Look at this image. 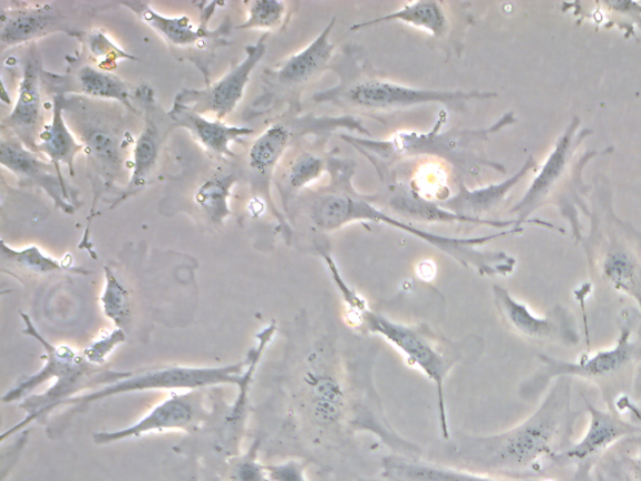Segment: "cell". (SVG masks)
<instances>
[{"instance_id": "12", "label": "cell", "mask_w": 641, "mask_h": 481, "mask_svg": "<svg viewBox=\"0 0 641 481\" xmlns=\"http://www.w3.org/2000/svg\"><path fill=\"white\" fill-rule=\"evenodd\" d=\"M78 9L68 3H13L0 18V45L6 51L55 32L72 31Z\"/></svg>"}, {"instance_id": "25", "label": "cell", "mask_w": 641, "mask_h": 481, "mask_svg": "<svg viewBox=\"0 0 641 481\" xmlns=\"http://www.w3.org/2000/svg\"><path fill=\"white\" fill-rule=\"evenodd\" d=\"M393 22L414 27L437 38V40L448 35L450 29L449 17L446 14L444 3L413 2L404 4L396 12L374 19V21L356 24L352 31Z\"/></svg>"}, {"instance_id": "41", "label": "cell", "mask_w": 641, "mask_h": 481, "mask_svg": "<svg viewBox=\"0 0 641 481\" xmlns=\"http://www.w3.org/2000/svg\"><path fill=\"white\" fill-rule=\"evenodd\" d=\"M631 469H633L634 480L641 481V441L639 442L637 456L633 460V464H631Z\"/></svg>"}, {"instance_id": "26", "label": "cell", "mask_w": 641, "mask_h": 481, "mask_svg": "<svg viewBox=\"0 0 641 481\" xmlns=\"http://www.w3.org/2000/svg\"><path fill=\"white\" fill-rule=\"evenodd\" d=\"M384 468L385 475L396 481H502L476 471L424 463L405 457L386 458Z\"/></svg>"}, {"instance_id": "3", "label": "cell", "mask_w": 641, "mask_h": 481, "mask_svg": "<svg viewBox=\"0 0 641 481\" xmlns=\"http://www.w3.org/2000/svg\"><path fill=\"white\" fill-rule=\"evenodd\" d=\"M309 213L313 223L324 231H335L348 224L363 223V221L396 227L441 249L442 253L450 255L466 267H474L481 275L488 276L512 274L517 262L502 253H480L478 247L490 243V240L520 234L523 231L522 227H517L500 231L498 234L472 238L434 235L407 225L406 221L403 223V221L383 214L367 201L346 194H335V192L317 197L311 205Z\"/></svg>"}, {"instance_id": "17", "label": "cell", "mask_w": 641, "mask_h": 481, "mask_svg": "<svg viewBox=\"0 0 641 481\" xmlns=\"http://www.w3.org/2000/svg\"><path fill=\"white\" fill-rule=\"evenodd\" d=\"M194 392L176 393L157 403L133 426L114 431L96 432L95 444H113L128 439L143 437L150 432L190 430L197 422L199 407Z\"/></svg>"}, {"instance_id": "16", "label": "cell", "mask_w": 641, "mask_h": 481, "mask_svg": "<svg viewBox=\"0 0 641 481\" xmlns=\"http://www.w3.org/2000/svg\"><path fill=\"white\" fill-rule=\"evenodd\" d=\"M43 85L53 95L70 92L85 99L116 102L125 110L138 113L133 108L131 85L119 75L92 64L77 66L65 75L43 72Z\"/></svg>"}, {"instance_id": "2", "label": "cell", "mask_w": 641, "mask_h": 481, "mask_svg": "<svg viewBox=\"0 0 641 481\" xmlns=\"http://www.w3.org/2000/svg\"><path fill=\"white\" fill-rule=\"evenodd\" d=\"M591 134V130L581 129L579 117L571 120L537 177L533 178L526 196L511 209V214L518 215V223L557 229L560 233L562 228L548 223V221L529 219L538 208L556 205L561 216L569 221L577 243H581L584 235H582L580 214L588 217L591 214L586 199L591 187L584 184L582 173H584L589 161L613 152V149H608L581 153L582 143Z\"/></svg>"}, {"instance_id": "14", "label": "cell", "mask_w": 641, "mask_h": 481, "mask_svg": "<svg viewBox=\"0 0 641 481\" xmlns=\"http://www.w3.org/2000/svg\"><path fill=\"white\" fill-rule=\"evenodd\" d=\"M43 72L41 58L33 45L24 58L22 80L13 111L3 121V129L11 131L13 136L33 152H37L39 134L44 127Z\"/></svg>"}, {"instance_id": "20", "label": "cell", "mask_w": 641, "mask_h": 481, "mask_svg": "<svg viewBox=\"0 0 641 481\" xmlns=\"http://www.w3.org/2000/svg\"><path fill=\"white\" fill-rule=\"evenodd\" d=\"M336 24L334 18L313 43L305 50L291 55L281 62L269 73V81L276 89L283 91H299L309 83L315 82L332 62L335 43L332 42L333 29Z\"/></svg>"}, {"instance_id": "39", "label": "cell", "mask_w": 641, "mask_h": 481, "mask_svg": "<svg viewBox=\"0 0 641 481\" xmlns=\"http://www.w3.org/2000/svg\"><path fill=\"white\" fill-rule=\"evenodd\" d=\"M258 442L231 469V481H269L267 467L257 460Z\"/></svg>"}, {"instance_id": "8", "label": "cell", "mask_w": 641, "mask_h": 481, "mask_svg": "<svg viewBox=\"0 0 641 481\" xmlns=\"http://www.w3.org/2000/svg\"><path fill=\"white\" fill-rule=\"evenodd\" d=\"M246 364L247 359L236 364L222 365V367H164L140 373L132 372L128 378L67 400L61 407L90 406V403L95 401L138 391H199L201 389L216 387V385H236V387H238Z\"/></svg>"}, {"instance_id": "32", "label": "cell", "mask_w": 641, "mask_h": 481, "mask_svg": "<svg viewBox=\"0 0 641 481\" xmlns=\"http://www.w3.org/2000/svg\"><path fill=\"white\" fill-rule=\"evenodd\" d=\"M2 262L3 265L11 266L18 272L38 276L63 273L70 269L34 245L13 248L8 246L4 240H2Z\"/></svg>"}, {"instance_id": "42", "label": "cell", "mask_w": 641, "mask_h": 481, "mask_svg": "<svg viewBox=\"0 0 641 481\" xmlns=\"http://www.w3.org/2000/svg\"><path fill=\"white\" fill-rule=\"evenodd\" d=\"M212 481H220V480L215 479V480H212Z\"/></svg>"}, {"instance_id": "21", "label": "cell", "mask_w": 641, "mask_h": 481, "mask_svg": "<svg viewBox=\"0 0 641 481\" xmlns=\"http://www.w3.org/2000/svg\"><path fill=\"white\" fill-rule=\"evenodd\" d=\"M151 90L147 89L149 103L145 105L144 126L140 137L134 141L132 151V175L128 186L123 190L122 196L115 201L120 202L138 194L142 188L150 184L151 177L161 156L162 143L164 141V131H167L166 123L159 112H155L154 104L151 102Z\"/></svg>"}, {"instance_id": "9", "label": "cell", "mask_w": 641, "mask_h": 481, "mask_svg": "<svg viewBox=\"0 0 641 481\" xmlns=\"http://www.w3.org/2000/svg\"><path fill=\"white\" fill-rule=\"evenodd\" d=\"M497 98V93L417 90L390 81L364 79L316 95L317 102L345 104L367 112H395L430 103H461Z\"/></svg>"}, {"instance_id": "43", "label": "cell", "mask_w": 641, "mask_h": 481, "mask_svg": "<svg viewBox=\"0 0 641 481\" xmlns=\"http://www.w3.org/2000/svg\"><path fill=\"white\" fill-rule=\"evenodd\" d=\"M192 481H196V480H192Z\"/></svg>"}, {"instance_id": "6", "label": "cell", "mask_w": 641, "mask_h": 481, "mask_svg": "<svg viewBox=\"0 0 641 481\" xmlns=\"http://www.w3.org/2000/svg\"><path fill=\"white\" fill-rule=\"evenodd\" d=\"M64 117L68 126L83 146V152L106 186L123 181L125 153L130 146V132L124 129L119 109L111 102L64 95ZM132 137V136H131Z\"/></svg>"}, {"instance_id": "40", "label": "cell", "mask_w": 641, "mask_h": 481, "mask_svg": "<svg viewBox=\"0 0 641 481\" xmlns=\"http://www.w3.org/2000/svg\"><path fill=\"white\" fill-rule=\"evenodd\" d=\"M304 463L291 460L283 464L268 465L267 475L269 481H307Z\"/></svg>"}, {"instance_id": "1", "label": "cell", "mask_w": 641, "mask_h": 481, "mask_svg": "<svg viewBox=\"0 0 641 481\" xmlns=\"http://www.w3.org/2000/svg\"><path fill=\"white\" fill-rule=\"evenodd\" d=\"M572 379L558 378L540 407L511 430L491 437L461 436L454 454L476 473L520 474L536 471L569 448L578 413L572 410Z\"/></svg>"}, {"instance_id": "23", "label": "cell", "mask_w": 641, "mask_h": 481, "mask_svg": "<svg viewBox=\"0 0 641 481\" xmlns=\"http://www.w3.org/2000/svg\"><path fill=\"white\" fill-rule=\"evenodd\" d=\"M169 115L173 124L186 129L203 149L223 158L235 157L231 144L252 134L251 129L230 126L223 121L206 119L179 102L174 103Z\"/></svg>"}, {"instance_id": "7", "label": "cell", "mask_w": 641, "mask_h": 481, "mask_svg": "<svg viewBox=\"0 0 641 481\" xmlns=\"http://www.w3.org/2000/svg\"><path fill=\"white\" fill-rule=\"evenodd\" d=\"M540 359L546 364L543 382L558 378L592 382L603 392L609 409L614 410L615 403L625 397L641 361V341H634L633 331L628 326H621L619 338L608 349L589 352L571 362L549 356H540Z\"/></svg>"}, {"instance_id": "19", "label": "cell", "mask_w": 641, "mask_h": 481, "mask_svg": "<svg viewBox=\"0 0 641 481\" xmlns=\"http://www.w3.org/2000/svg\"><path fill=\"white\" fill-rule=\"evenodd\" d=\"M586 401L590 417L588 429L580 440L557 457V461H588L603 454L619 441L638 437L641 432L639 427L621 418L618 411L600 410Z\"/></svg>"}, {"instance_id": "34", "label": "cell", "mask_w": 641, "mask_h": 481, "mask_svg": "<svg viewBox=\"0 0 641 481\" xmlns=\"http://www.w3.org/2000/svg\"><path fill=\"white\" fill-rule=\"evenodd\" d=\"M288 16V4L277 0H257L251 2L245 23L238 25L242 31L261 29V31H277L283 28Z\"/></svg>"}, {"instance_id": "10", "label": "cell", "mask_w": 641, "mask_h": 481, "mask_svg": "<svg viewBox=\"0 0 641 481\" xmlns=\"http://www.w3.org/2000/svg\"><path fill=\"white\" fill-rule=\"evenodd\" d=\"M335 361L325 345L311 350L301 380L307 417L320 431H336L348 419V391Z\"/></svg>"}, {"instance_id": "22", "label": "cell", "mask_w": 641, "mask_h": 481, "mask_svg": "<svg viewBox=\"0 0 641 481\" xmlns=\"http://www.w3.org/2000/svg\"><path fill=\"white\" fill-rule=\"evenodd\" d=\"M134 14H138L142 22L159 33L172 51H205L210 45L211 37L216 38L222 32H208L206 27H194L186 16L166 17L160 14L149 3L132 2L123 3Z\"/></svg>"}, {"instance_id": "11", "label": "cell", "mask_w": 641, "mask_h": 481, "mask_svg": "<svg viewBox=\"0 0 641 481\" xmlns=\"http://www.w3.org/2000/svg\"><path fill=\"white\" fill-rule=\"evenodd\" d=\"M494 296L503 323L523 340L537 344H579L580 335L574 317L562 307L541 316L515 298L507 288L494 286Z\"/></svg>"}, {"instance_id": "29", "label": "cell", "mask_w": 641, "mask_h": 481, "mask_svg": "<svg viewBox=\"0 0 641 481\" xmlns=\"http://www.w3.org/2000/svg\"><path fill=\"white\" fill-rule=\"evenodd\" d=\"M291 129L284 123L272 124L250 149L248 165L261 178H269L291 142Z\"/></svg>"}, {"instance_id": "18", "label": "cell", "mask_w": 641, "mask_h": 481, "mask_svg": "<svg viewBox=\"0 0 641 481\" xmlns=\"http://www.w3.org/2000/svg\"><path fill=\"white\" fill-rule=\"evenodd\" d=\"M22 317L26 324L24 332L41 344L45 350L44 367L32 375V377L17 383V387L12 390H9L3 397L4 402H16L19 399L27 398L29 393L38 387H41V385L48 380L55 379V382H60L93 367V365L84 359L83 354H78L74 349L70 348V346L52 345L38 331L31 317L26 314H22Z\"/></svg>"}, {"instance_id": "24", "label": "cell", "mask_w": 641, "mask_h": 481, "mask_svg": "<svg viewBox=\"0 0 641 481\" xmlns=\"http://www.w3.org/2000/svg\"><path fill=\"white\" fill-rule=\"evenodd\" d=\"M63 103V94L53 95L52 117L50 122L44 123V127L39 134L37 153L44 155L61 175V166L64 165L70 168L71 175L74 176L75 157L84 150L68 126Z\"/></svg>"}, {"instance_id": "13", "label": "cell", "mask_w": 641, "mask_h": 481, "mask_svg": "<svg viewBox=\"0 0 641 481\" xmlns=\"http://www.w3.org/2000/svg\"><path fill=\"white\" fill-rule=\"evenodd\" d=\"M266 40L267 35H264L256 44L248 45L245 60L233 66L220 81L203 91L183 92L176 102L202 115L215 114L220 121L226 119L244 99L251 74L266 54Z\"/></svg>"}, {"instance_id": "27", "label": "cell", "mask_w": 641, "mask_h": 481, "mask_svg": "<svg viewBox=\"0 0 641 481\" xmlns=\"http://www.w3.org/2000/svg\"><path fill=\"white\" fill-rule=\"evenodd\" d=\"M537 163L532 157H529L526 165L508 181L502 184L489 186L487 188L469 191L461 188L459 195L454 199L442 204L444 208H448L454 214L479 218L478 215L488 213L495 206L507 197L515 185L528 175L532 170H536Z\"/></svg>"}, {"instance_id": "28", "label": "cell", "mask_w": 641, "mask_h": 481, "mask_svg": "<svg viewBox=\"0 0 641 481\" xmlns=\"http://www.w3.org/2000/svg\"><path fill=\"white\" fill-rule=\"evenodd\" d=\"M391 206L397 214L415 219L427 221V223H461L485 225L498 228H517L521 224L515 221H488L469 216H462L451 213L449 209L436 207L429 202L417 198L416 196L400 195L390 201Z\"/></svg>"}, {"instance_id": "31", "label": "cell", "mask_w": 641, "mask_h": 481, "mask_svg": "<svg viewBox=\"0 0 641 481\" xmlns=\"http://www.w3.org/2000/svg\"><path fill=\"white\" fill-rule=\"evenodd\" d=\"M235 184V175L215 176L203 182L194 192V202L212 224L221 225L231 216L230 198Z\"/></svg>"}, {"instance_id": "15", "label": "cell", "mask_w": 641, "mask_h": 481, "mask_svg": "<svg viewBox=\"0 0 641 481\" xmlns=\"http://www.w3.org/2000/svg\"><path fill=\"white\" fill-rule=\"evenodd\" d=\"M0 162L22 184L42 188L57 208L73 213L70 194L60 172L51 162L39 158V153L28 150L13 134L3 137L0 144Z\"/></svg>"}, {"instance_id": "38", "label": "cell", "mask_w": 641, "mask_h": 481, "mask_svg": "<svg viewBox=\"0 0 641 481\" xmlns=\"http://www.w3.org/2000/svg\"><path fill=\"white\" fill-rule=\"evenodd\" d=\"M124 341L125 335L123 330L121 327H116V329L110 332L102 334L99 339H95L87 346L82 354L84 359L93 365V367H100V365L109 360L113 351Z\"/></svg>"}, {"instance_id": "33", "label": "cell", "mask_w": 641, "mask_h": 481, "mask_svg": "<svg viewBox=\"0 0 641 481\" xmlns=\"http://www.w3.org/2000/svg\"><path fill=\"white\" fill-rule=\"evenodd\" d=\"M103 314L116 326L128 324L131 315V295L110 267H104V287L101 295Z\"/></svg>"}, {"instance_id": "4", "label": "cell", "mask_w": 641, "mask_h": 481, "mask_svg": "<svg viewBox=\"0 0 641 481\" xmlns=\"http://www.w3.org/2000/svg\"><path fill=\"white\" fill-rule=\"evenodd\" d=\"M592 206L590 234L581 239L591 272L637 304L641 323V235L615 216L610 184L603 176L597 178Z\"/></svg>"}, {"instance_id": "37", "label": "cell", "mask_w": 641, "mask_h": 481, "mask_svg": "<svg viewBox=\"0 0 641 481\" xmlns=\"http://www.w3.org/2000/svg\"><path fill=\"white\" fill-rule=\"evenodd\" d=\"M598 11L606 12V18L600 19L599 22H611L618 24L621 29H628L633 33V28L630 25V21L634 24L641 27V3L634 2H604L597 3Z\"/></svg>"}, {"instance_id": "36", "label": "cell", "mask_w": 641, "mask_h": 481, "mask_svg": "<svg viewBox=\"0 0 641 481\" xmlns=\"http://www.w3.org/2000/svg\"><path fill=\"white\" fill-rule=\"evenodd\" d=\"M89 51L99 62V69L112 72V66L120 60H130L132 55L120 50L105 33L101 31L92 32L89 35Z\"/></svg>"}, {"instance_id": "30", "label": "cell", "mask_w": 641, "mask_h": 481, "mask_svg": "<svg viewBox=\"0 0 641 481\" xmlns=\"http://www.w3.org/2000/svg\"><path fill=\"white\" fill-rule=\"evenodd\" d=\"M276 332L277 326L275 323L267 325L265 329L257 335V345L255 348L248 352L246 358V368L244 372H242V377L238 383V398L226 420V426L230 428V430L231 428H240L242 422L245 420L248 406V390L252 380H254L258 365L262 358H264L268 345L272 342V340H274Z\"/></svg>"}, {"instance_id": "5", "label": "cell", "mask_w": 641, "mask_h": 481, "mask_svg": "<svg viewBox=\"0 0 641 481\" xmlns=\"http://www.w3.org/2000/svg\"><path fill=\"white\" fill-rule=\"evenodd\" d=\"M334 282L346 303L348 319L364 326L372 334L381 336L404 356L410 367L423 372L434 383L437 391L441 434L444 439L449 440L450 428L448 411H446L445 382L456 362V355L450 344L425 325H405L373 311L365 298L344 282L343 275H336Z\"/></svg>"}, {"instance_id": "35", "label": "cell", "mask_w": 641, "mask_h": 481, "mask_svg": "<svg viewBox=\"0 0 641 481\" xmlns=\"http://www.w3.org/2000/svg\"><path fill=\"white\" fill-rule=\"evenodd\" d=\"M324 168L323 160L309 152L301 153L285 172L283 181L285 190L294 192L314 184L323 175Z\"/></svg>"}]
</instances>
